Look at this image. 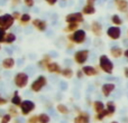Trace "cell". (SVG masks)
Wrapping results in <instances>:
<instances>
[{
	"label": "cell",
	"instance_id": "cell-20",
	"mask_svg": "<svg viewBox=\"0 0 128 123\" xmlns=\"http://www.w3.org/2000/svg\"><path fill=\"white\" fill-rule=\"evenodd\" d=\"M10 103L12 104V105L17 106V108H20V105H22V97L19 96V94H18V91L14 92V95L10 100Z\"/></svg>",
	"mask_w": 128,
	"mask_h": 123
},
{
	"label": "cell",
	"instance_id": "cell-46",
	"mask_svg": "<svg viewBox=\"0 0 128 123\" xmlns=\"http://www.w3.org/2000/svg\"><path fill=\"white\" fill-rule=\"evenodd\" d=\"M110 123H119V122H117V121H111Z\"/></svg>",
	"mask_w": 128,
	"mask_h": 123
},
{
	"label": "cell",
	"instance_id": "cell-6",
	"mask_svg": "<svg viewBox=\"0 0 128 123\" xmlns=\"http://www.w3.org/2000/svg\"><path fill=\"white\" fill-rule=\"evenodd\" d=\"M89 54H90V52L88 49H81V51L75 52L74 56H73L74 62L78 65H84L89 58Z\"/></svg>",
	"mask_w": 128,
	"mask_h": 123
},
{
	"label": "cell",
	"instance_id": "cell-42",
	"mask_svg": "<svg viewBox=\"0 0 128 123\" xmlns=\"http://www.w3.org/2000/svg\"><path fill=\"white\" fill-rule=\"evenodd\" d=\"M96 1H97V0H86V4H90V6H94Z\"/></svg>",
	"mask_w": 128,
	"mask_h": 123
},
{
	"label": "cell",
	"instance_id": "cell-35",
	"mask_svg": "<svg viewBox=\"0 0 128 123\" xmlns=\"http://www.w3.org/2000/svg\"><path fill=\"white\" fill-rule=\"evenodd\" d=\"M6 34H7L6 29H4L2 27H0V44L4 43V36H6Z\"/></svg>",
	"mask_w": 128,
	"mask_h": 123
},
{
	"label": "cell",
	"instance_id": "cell-5",
	"mask_svg": "<svg viewBox=\"0 0 128 123\" xmlns=\"http://www.w3.org/2000/svg\"><path fill=\"white\" fill-rule=\"evenodd\" d=\"M84 21V15L82 12H71L65 16L66 24H82Z\"/></svg>",
	"mask_w": 128,
	"mask_h": 123
},
{
	"label": "cell",
	"instance_id": "cell-8",
	"mask_svg": "<svg viewBox=\"0 0 128 123\" xmlns=\"http://www.w3.org/2000/svg\"><path fill=\"white\" fill-rule=\"evenodd\" d=\"M15 21L16 20L14 19L11 13H4V15L0 16V27H2V28L6 29V30L11 28Z\"/></svg>",
	"mask_w": 128,
	"mask_h": 123
},
{
	"label": "cell",
	"instance_id": "cell-29",
	"mask_svg": "<svg viewBox=\"0 0 128 123\" xmlns=\"http://www.w3.org/2000/svg\"><path fill=\"white\" fill-rule=\"evenodd\" d=\"M104 118H109V113H108V111H107L106 109H104L102 112H100V113H96V115H94L96 121H102Z\"/></svg>",
	"mask_w": 128,
	"mask_h": 123
},
{
	"label": "cell",
	"instance_id": "cell-36",
	"mask_svg": "<svg viewBox=\"0 0 128 123\" xmlns=\"http://www.w3.org/2000/svg\"><path fill=\"white\" fill-rule=\"evenodd\" d=\"M24 3L26 7L32 8V7H34V4H35V0H24Z\"/></svg>",
	"mask_w": 128,
	"mask_h": 123
},
{
	"label": "cell",
	"instance_id": "cell-39",
	"mask_svg": "<svg viewBox=\"0 0 128 123\" xmlns=\"http://www.w3.org/2000/svg\"><path fill=\"white\" fill-rule=\"evenodd\" d=\"M7 103H8V100H7L6 97H2L1 95H0V106H2V105H6Z\"/></svg>",
	"mask_w": 128,
	"mask_h": 123
},
{
	"label": "cell",
	"instance_id": "cell-47",
	"mask_svg": "<svg viewBox=\"0 0 128 123\" xmlns=\"http://www.w3.org/2000/svg\"><path fill=\"white\" fill-rule=\"evenodd\" d=\"M126 18H127V20H128V12L126 13Z\"/></svg>",
	"mask_w": 128,
	"mask_h": 123
},
{
	"label": "cell",
	"instance_id": "cell-41",
	"mask_svg": "<svg viewBox=\"0 0 128 123\" xmlns=\"http://www.w3.org/2000/svg\"><path fill=\"white\" fill-rule=\"evenodd\" d=\"M22 3V0H11V4L12 6H18Z\"/></svg>",
	"mask_w": 128,
	"mask_h": 123
},
{
	"label": "cell",
	"instance_id": "cell-2",
	"mask_svg": "<svg viewBox=\"0 0 128 123\" xmlns=\"http://www.w3.org/2000/svg\"><path fill=\"white\" fill-rule=\"evenodd\" d=\"M86 39V30L80 28L79 30L74 31L73 34H68V40L70 43H73L75 45H82Z\"/></svg>",
	"mask_w": 128,
	"mask_h": 123
},
{
	"label": "cell",
	"instance_id": "cell-4",
	"mask_svg": "<svg viewBox=\"0 0 128 123\" xmlns=\"http://www.w3.org/2000/svg\"><path fill=\"white\" fill-rule=\"evenodd\" d=\"M46 84H47V78L44 75H40V76L30 84V90L33 91L34 93H40V91L46 86Z\"/></svg>",
	"mask_w": 128,
	"mask_h": 123
},
{
	"label": "cell",
	"instance_id": "cell-15",
	"mask_svg": "<svg viewBox=\"0 0 128 123\" xmlns=\"http://www.w3.org/2000/svg\"><path fill=\"white\" fill-rule=\"evenodd\" d=\"M114 3L118 11L122 13L128 12V0H114Z\"/></svg>",
	"mask_w": 128,
	"mask_h": 123
},
{
	"label": "cell",
	"instance_id": "cell-11",
	"mask_svg": "<svg viewBox=\"0 0 128 123\" xmlns=\"http://www.w3.org/2000/svg\"><path fill=\"white\" fill-rule=\"evenodd\" d=\"M82 72H83L84 76H88V77H92V76H97L99 75V69L94 66H91V65H84L82 66Z\"/></svg>",
	"mask_w": 128,
	"mask_h": 123
},
{
	"label": "cell",
	"instance_id": "cell-23",
	"mask_svg": "<svg viewBox=\"0 0 128 123\" xmlns=\"http://www.w3.org/2000/svg\"><path fill=\"white\" fill-rule=\"evenodd\" d=\"M80 29V24H66V27L64 28V31L68 34H73L74 31Z\"/></svg>",
	"mask_w": 128,
	"mask_h": 123
},
{
	"label": "cell",
	"instance_id": "cell-34",
	"mask_svg": "<svg viewBox=\"0 0 128 123\" xmlns=\"http://www.w3.org/2000/svg\"><path fill=\"white\" fill-rule=\"evenodd\" d=\"M27 123H40V120H38V115L34 114V115H30L27 120Z\"/></svg>",
	"mask_w": 128,
	"mask_h": 123
},
{
	"label": "cell",
	"instance_id": "cell-17",
	"mask_svg": "<svg viewBox=\"0 0 128 123\" xmlns=\"http://www.w3.org/2000/svg\"><path fill=\"white\" fill-rule=\"evenodd\" d=\"M52 63V57L48 55V54H46V55H44L42 58H40V61H38L37 65L40 68H43V69H46V67L48 66V64Z\"/></svg>",
	"mask_w": 128,
	"mask_h": 123
},
{
	"label": "cell",
	"instance_id": "cell-33",
	"mask_svg": "<svg viewBox=\"0 0 128 123\" xmlns=\"http://www.w3.org/2000/svg\"><path fill=\"white\" fill-rule=\"evenodd\" d=\"M11 120H12V117L9 113H6V114H4L1 117L0 123H11Z\"/></svg>",
	"mask_w": 128,
	"mask_h": 123
},
{
	"label": "cell",
	"instance_id": "cell-22",
	"mask_svg": "<svg viewBox=\"0 0 128 123\" xmlns=\"http://www.w3.org/2000/svg\"><path fill=\"white\" fill-rule=\"evenodd\" d=\"M81 12L83 13V15H86V16L94 15L96 13V7L94 6H90V4H86V6H83Z\"/></svg>",
	"mask_w": 128,
	"mask_h": 123
},
{
	"label": "cell",
	"instance_id": "cell-3",
	"mask_svg": "<svg viewBox=\"0 0 128 123\" xmlns=\"http://www.w3.org/2000/svg\"><path fill=\"white\" fill-rule=\"evenodd\" d=\"M28 82H29V76L24 72L17 73L15 75V77H14V84L18 88H25L28 85Z\"/></svg>",
	"mask_w": 128,
	"mask_h": 123
},
{
	"label": "cell",
	"instance_id": "cell-10",
	"mask_svg": "<svg viewBox=\"0 0 128 123\" xmlns=\"http://www.w3.org/2000/svg\"><path fill=\"white\" fill-rule=\"evenodd\" d=\"M74 123H90V115L86 111H79L76 117L73 119Z\"/></svg>",
	"mask_w": 128,
	"mask_h": 123
},
{
	"label": "cell",
	"instance_id": "cell-14",
	"mask_svg": "<svg viewBox=\"0 0 128 123\" xmlns=\"http://www.w3.org/2000/svg\"><path fill=\"white\" fill-rule=\"evenodd\" d=\"M115 90H116V84L114 83H104L101 86V93L104 97H109Z\"/></svg>",
	"mask_w": 128,
	"mask_h": 123
},
{
	"label": "cell",
	"instance_id": "cell-49",
	"mask_svg": "<svg viewBox=\"0 0 128 123\" xmlns=\"http://www.w3.org/2000/svg\"><path fill=\"white\" fill-rule=\"evenodd\" d=\"M63 1H68V0H63Z\"/></svg>",
	"mask_w": 128,
	"mask_h": 123
},
{
	"label": "cell",
	"instance_id": "cell-43",
	"mask_svg": "<svg viewBox=\"0 0 128 123\" xmlns=\"http://www.w3.org/2000/svg\"><path fill=\"white\" fill-rule=\"evenodd\" d=\"M124 76L128 78V67H125L124 68Z\"/></svg>",
	"mask_w": 128,
	"mask_h": 123
},
{
	"label": "cell",
	"instance_id": "cell-44",
	"mask_svg": "<svg viewBox=\"0 0 128 123\" xmlns=\"http://www.w3.org/2000/svg\"><path fill=\"white\" fill-rule=\"evenodd\" d=\"M124 56H125V57H126L127 60H128V48H127V49H125V51H124Z\"/></svg>",
	"mask_w": 128,
	"mask_h": 123
},
{
	"label": "cell",
	"instance_id": "cell-25",
	"mask_svg": "<svg viewBox=\"0 0 128 123\" xmlns=\"http://www.w3.org/2000/svg\"><path fill=\"white\" fill-rule=\"evenodd\" d=\"M106 110L108 111V113H109V118L112 117V115L116 113V105H115V103H114L112 101H108L106 103Z\"/></svg>",
	"mask_w": 128,
	"mask_h": 123
},
{
	"label": "cell",
	"instance_id": "cell-48",
	"mask_svg": "<svg viewBox=\"0 0 128 123\" xmlns=\"http://www.w3.org/2000/svg\"><path fill=\"white\" fill-rule=\"evenodd\" d=\"M0 49H1V44H0Z\"/></svg>",
	"mask_w": 128,
	"mask_h": 123
},
{
	"label": "cell",
	"instance_id": "cell-38",
	"mask_svg": "<svg viewBox=\"0 0 128 123\" xmlns=\"http://www.w3.org/2000/svg\"><path fill=\"white\" fill-rule=\"evenodd\" d=\"M75 76H76L78 78H82V77L84 76V74H83V72H82V69H81V68L76 70V73H75Z\"/></svg>",
	"mask_w": 128,
	"mask_h": 123
},
{
	"label": "cell",
	"instance_id": "cell-32",
	"mask_svg": "<svg viewBox=\"0 0 128 123\" xmlns=\"http://www.w3.org/2000/svg\"><path fill=\"white\" fill-rule=\"evenodd\" d=\"M8 113H9V114H10L12 118H17L18 114H19V112H18V108L11 104V105L8 108Z\"/></svg>",
	"mask_w": 128,
	"mask_h": 123
},
{
	"label": "cell",
	"instance_id": "cell-30",
	"mask_svg": "<svg viewBox=\"0 0 128 123\" xmlns=\"http://www.w3.org/2000/svg\"><path fill=\"white\" fill-rule=\"evenodd\" d=\"M61 75H62L63 77H65V78H72L73 75H74V73H73V70L71 69L70 67H64L62 69Z\"/></svg>",
	"mask_w": 128,
	"mask_h": 123
},
{
	"label": "cell",
	"instance_id": "cell-27",
	"mask_svg": "<svg viewBox=\"0 0 128 123\" xmlns=\"http://www.w3.org/2000/svg\"><path fill=\"white\" fill-rule=\"evenodd\" d=\"M16 42V35L14 33H7L4 36V44L11 45L12 43Z\"/></svg>",
	"mask_w": 128,
	"mask_h": 123
},
{
	"label": "cell",
	"instance_id": "cell-28",
	"mask_svg": "<svg viewBox=\"0 0 128 123\" xmlns=\"http://www.w3.org/2000/svg\"><path fill=\"white\" fill-rule=\"evenodd\" d=\"M111 22L114 24V26H118V27H120L122 24H124L122 17H120L119 15H117V13H115V15L111 16Z\"/></svg>",
	"mask_w": 128,
	"mask_h": 123
},
{
	"label": "cell",
	"instance_id": "cell-18",
	"mask_svg": "<svg viewBox=\"0 0 128 123\" xmlns=\"http://www.w3.org/2000/svg\"><path fill=\"white\" fill-rule=\"evenodd\" d=\"M1 66L4 69H12L15 67V60L12 57H6L1 62Z\"/></svg>",
	"mask_w": 128,
	"mask_h": 123
},
{
	"label": "cell",
	"instance_id": "cell-37",
	"mask_svg": "<svg viewBox=\"0 0 128 123\" xmlns=\"http://www.w3.org/2000/svg\"><path fill=\"white\" fill-rule=\"evenodd\" d=\"M12 17H14V19L16 20V21H19V19H20V17H22V13L19 12V11H14L12 13Z\"/></svg>",
	"mask_w": 128,
	"mask_h": 123
},
{
	"label": "cell",
	"instance_id": "cell-24",
	"mask_svg": "<svg viewBox=\"0 0 128 123\" xmlns=\"http://www.w3.org/2000/svg\"><path fill=\"white\" fill-rule=\"evenodd\" d=\"M32 21H33V20H32V16L29 15V13H22V17H20V19H19V24L22 25V26H27V25Z\"/></svg>",
	"mask_w": 128,
	"mask_h": 123
},
{
	"label": "cell",
	"instance_id": "cell-31",
	"mask_svg": "<svg viewBox=\"0 0 128 123\" xmlns=\"http://www.w3.org/2000/svg\"><path fill=\"white\" fill-rule=\"evenodd\" d=\"M38 120H40V123H50L51 122V118L47 113H40L38 114Z\"/></svg>",
	"mask_w": 128,
	"mask_h": 123
},
{
	"label": "cell",
	"instance_id": "cell-50",
	"mask_svg": "<svg viewBox=\"0 0 128 123\" xmlns=\"http://www.w3.org/2000/svg\"><path fill=\"white\" fill-rule=\"evenodd\" d=\"M127 34H128V30H127Z\"/></svg>",
	"mask_w": 128,
	"mask_h": 123
},
{
	"label": "cell",
	"instance_id": "cell-1",
	"mask_svg": "<svg viewBox=\"0 0 128 123\" xmlns=\"http://www.w3.org/2000/svg\"><path fill=\"white\" fill-rule=\"evenodd\" d=\"M114 63L107 55H101L99 57V68L106 74L111 75L114 73Z\"/></svg>",
	"mask_w": 128,
	"mask_h": 123
},
{
	"label": "cell",
	"instance_id": "cell-12",
	"mask_svg": "<svg viewBox=\"0 0 128 123\" xmlns=\"http://www.w3.org/2000/svg\"><path fill=\"white\" fill-rule=\"evenodd\" d=\"M90 29H91V33L96 36V37H101L102 34H104V29H102V25L100 24L99 21L94 20V21L91 22V26H90Z\"/></svg>",
	"mask_w": 128,
	"mask_h": 123
},
{
	"label": "cell",
	"instance_id": "cell-19",
	"mask_svg": "<svg viewBox=\"0 0 128 123\" xmlns=\"http://www.w3.org/2000/svg\"><path fill=\"white\" fill-rule=\"evenodd\" d=\"M109 53H110L111 57H114V58H119L124 55V51H122V48H120V47H118V46L111 47L110 51H109Z\"/></svg>",
	"mask_w": 128,
	"mask_h": 123
},
{
	"label": "cell",
	"instance_id": "cell-13",
	"mask_svg": "<svg viewBox=\"0 0 128 123\" xmlns=\"http://www.w3.org/2000/svg\"><path fill=\"white\" fill-rule=\"evenodd\" d=\"M32 25L34 26V28L37 29V30L40 31V33H43V31H45L47 29V22L43 19H40V18H35V19H33Z\"/></svg>",
	"mask_w": 128,
	"mask_h": 123
},
{
	"label": "cell",
	"instance_id": "cell-9",
	"mask_svg": "<svg viewBox=\"0 0 128 123\" xmlns=\"http://www.w3.org/2000/svg\"><path fill=\"white\" fill-rule=\"evenodd\" d=\"M107 36L110 38L111 40H118L122 36V29L118 26H111L107 29Z\"/></svg>",
	"mask_w": 128,
	"mask_h": 123
},
{
	"label": "cell",
	"instance_id": "cell-21",
	"mask_svg": "<svg viewBox=\"0 0 128 123\" xmlns=\"http://www.w3.org/2000/svg\"><path fill=\"white\" fill-rule=\"evenodd\" d=\"M92 109L96 113H100L106 109V104H104L102 101H94L92 103Z\"/></svg>",
	"mask_w": 128,
	"mask_h": 123
},
{
	"label": "cell",
	"instance_id": "cell-26",
	"mask_svg": "<svg viewBox=\"0 0 128 123\" xmlns=\"http://www.w3.org/2000/svg\"><path fill=\"white\" fill-rule=\"evenodd\" d=\"M56 110H58V113H61V114H63V115H68V114H70V112H71L70 109L63 103L58 104V105H56Z\"/></svg>",
	"mask_w": 128,
	"mask_h": 123
},
{
	"label": "cell",
	"instance_id": "cell-7",
	"mask_svg": "<svg viewBox=\"0 0 128 123\" xmlns=\"http://www.w3.org/2000/svg\"><path fill=\"white\" fill-rule=\"evenodd\" d=\"M35 108H36V105L33 101H30V100H25V101H22L19 109H20V113H22L24 117H27V115H29L35 110Z\"/></svg>",
	"mask_w": 128,
	"mask_h": 123
},
{
	"label": "cell",
	"instance_id": "cell-16",
	"mask_svg": "<svg viewBox=\"0 0 128 123\" xmlns=\"http://www.w3.org/2000/svg\"><path fill=\"white\" fill-rule=\"evenodd\" d=\"M62 69L63 68L60 66V64L56 63V62H52V63L48 64V66L46 67V70L51 74H58V75H61L62 73Z\"/></svg>",
	"mask_w": 128,
	"mask_h": 123
},
{
	"label": "cell",
	"instance_id": "cell-40",
	"mask_svg": "<svg viewBox=\"0 0 128 123\" xmlns=\"http://www.w3.org/2000/svg\"><path fill=\"white\" fill-rule=\"evenodd\" d=\"M58 1V0H45V2H46L47 4H50V6H54V4H56Z\"/></svg>",
	"mask_w": 128,
	"mask_h": 123
},
{
	"label": "cell",
	"instance_id": "cell-45",
	"mask_svg": "<svg viewBox=\"0 0 128 123\" xmlns=\"http://www.w3.org/2000/svg\"><path fill=\"white\" fill-rule=\"evenodd\" d=\"M12 123H20V122L18 121V120H14V121H12Z\"/></svg>",
	"mask_w": 128,
	"mask_h": 123
}]
</instances>
